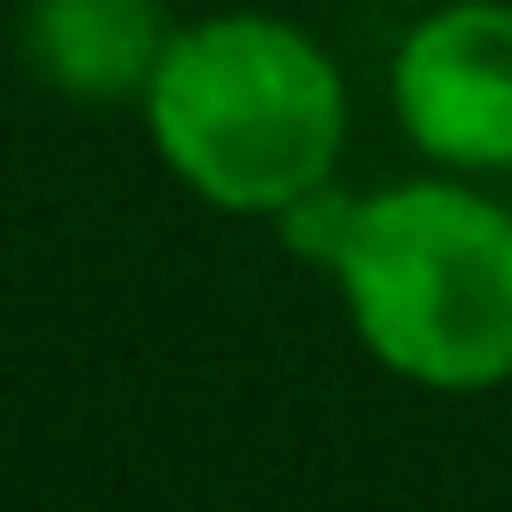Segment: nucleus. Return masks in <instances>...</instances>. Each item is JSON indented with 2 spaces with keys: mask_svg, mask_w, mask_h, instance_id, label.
<instances>
[{
  "mask_svg": "<svg viewBox=\"0 0 512 512\" xmlns=\"http://www.w3.org/2000/svg\"><path fill=\"white\" fill-rule=\"evenodd\" d=\"M368 360L424 392L512 384V208L416 176L352 200L328 256Z\"/></svg>",
  "mask_w": 512,
  "mask_h": 512,
  "instance_id": "2",
  "label": "nucleus"
},
{
  "mask_svg": "<svg viewBox=\"0 0 512 512\" xmlns=\"http://www.w3.org/2000/svg\"><path fill=\"white\" fill-rule=\"evenodd\" d=\"M160 48H168L160 0H32L24 8L32 80H48V88H64L80 104L144 96Z\"/></svg>",
  "mask_w": 512,
  "mask_h": 512,
  "instance_id": "4",
  "label": "nucleus"
},
{
  "mask_svg": "<svg viewBox=\"0 0 512 512\" xmlns=\"http://www.w3.org/2000/svg\"><path fill=\"white\" fill-rule=\"evenodd\" d=\"M136 104L168 176L224 216H288L344 152V72L304 24L248 8L168 32Z\"/></svg>",
  "mask_w": 512,
  "mask_h": 512,
  "instance_id": "1",
  "label": "nucleus"
},
{
  "mask_svg": "<svg viewBox=\"0 0 512 512\" xmlns=\"http://www.w3.org/2000/svg\"><path fill=\"white\" fill-rule=\"evenodd\" d=\"M392 112L440 168H512V0H448L392 56Z\"/></svg>",
  "mask_w": 512,
  "mask_h": 512,
  "instance_id": "3",
  "label": "nucleus"
}]
</instances>
